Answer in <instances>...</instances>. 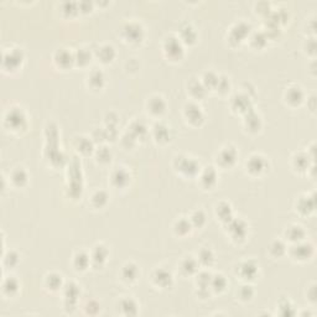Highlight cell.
Returning <instances> with one entry per match:
<instances>
[{
    "label": "cell",
    "mask_w": 317,
    "mask_h": 317,
    "mask_svg": "<svg viewBox=\"0 0 317 317\" xmlns=\"http://www.w3.org/2000/svg\"><path fill=\"white\" fill-rule=\"evenodd\" d=\"M46 135H47L48 141H50V148L51 149H46V158L51 161V164L53 166H62L64 160V155L62 154V151L60 149H57V138H58V133H57V128H56L55 124L52 123H48L47 127H46Z\"/></svg>",
    "instance_id": "6da1fadb"
},
{
    "label": "cell",
    "mask_w": 317,
    "mask_h": 317,
    "mask_svg": "<svg viewBox=\"0 0 317 317\" xmlns=\"http://www.w3.org/2000/svg\"><path fill=\"white\" fill-rule=\"evenodd\" d=\"M174 169L185 177H196L201 172V165L197 160L186 155H177L174 159Z\"/></svg>",
    "instance_id": "7a4b0ae2"
},
{
    "label": "cell",
    "mask_w": 317,
    "mask_h": 317,
    "mask_svg": "<svg viewBox=\"0 0 317 317\" xmlns=\"http://www.w3.org/2000/svg\"><path fill=\"white\" fill-rule=\"evenodd\" d=\"M162 50H164L165 56L171 61H180L185 56V45L176 35H171L165 38L164 43H162Z\"/></svg>",
    "instance_id": "3957f363"
},
{
    "label": "cell",
    "mask_w": 317,
    "mask_h": 317,
    "mask_svg": "<svg viewBox=\"0 0 317 317\" xmlns=\"http://www.w3.org/2000/svg\"><path fill=\"white\" fill-rule=\"evenodd\" d=\"M5 127L12 131H19L27 127V117L24 110L19 107H12L5 114Z\"/></svg>",
    "instance_id": "277c9868"
},
{
    "label": "cell",
    "mask_w": 317,
    "mask_h": 317,
    "mask_svg": "<svg viewBox=\"0 0 317 317\" xmlns=\"http://www.w3.org/2000/svg\"><path fill=\"white\" fill-rule=\"evenodd\" d=\"M314 253H315V247L313 243L306 241L293 243L290 248H288V254L295 262H306L313 258Z\"/></svg>",
    "instance_id": "5b68a950"
},
{
    "label": "cell",
    "mask_w": 317,
    "mask_h": 317,
    "mask_svg": "<svg viewBox=\"0 0 317 317\" xmlns=\"http://www.w3.org/2000/svg\"><path fill=\"white\" fill-rule=\"evenodd\" d=\"M122 36L130 45H139L144 40L145 31H144V27L140 22L129 21L123 25Z\"/></svg>",
    "instance_id": "8992f818"
},
{
    "label": "cell",
    "mask_w": 317,
    "mask_h": 317,
    "mask_svg": "<svg viewBox=\"0 0 317 317\" xmlns=\"http://www.w3.org/2000/svg\"><path fill=\"white\" fill-rule=\"evenodd\" d=\"M82 179H81V165L77 160H73L69 169L68 176V195L77 198L82 195Z\"/></svg>",
    "instance_id": "52a82bcc"
},
{
    "label": "cell",
    "mask_w": 317,
    "mask_h": 317,
    "mask_svg": "<svg viewBox=\"0 0 317 317\" xmlns=\"http://www.w3.org/2000/svg\"><path fill=\"white\" fill-rule=\"evenodd\" d=\"M25 60V56L22 50L20 48H9V51H5L2 55V68L7 72H15L21 67Z\"/></svg>",
    "instance_id": "ba28073f"
},
{
    "label": "cell",
    "mask_w": 317,
    "mask_h": 317,
    "mask_svg": "<svg viewBox=\"0 0 317 317\" xmlns=\"http://www.w3.org/2000/svg\"><path fill=\"white\" fill-rule=\"evenodd\" d=\"M63 305L64 310L72 313V311L76 310L77 303H78V298L81 295V290H79V286L73 282L66 283L63 285Z\"/></svg>",
    "instance_id": "9c48e42d"
},
{
    "label": "cell",
    "mask_w": 317,
    "mask_h": 317,
    "mask_svg": "<svg viewBox=\"0 0 317 317\" xmlns=\"http://www.w3.org/2000/svg\"><path fill=\"white\" fill-rule=\"evenodd\" d=\"M252 32V26L246 21H239L237 24H234L231 27V31L228 33V41L231 45L238 46L246 40L247 37H249Z\"/></svg>",
    "instance_id": "30bf717a"
},
{
    "label": "cell",
    "mask_w": 317,
    "mask_h": 317,
    "mask_svg": "<svg viewBox=\"0 0 317 317\" xmlns=\"http://www.w3.org/2000/svg\"><path fill=\"white\" fill-rule=\"evenodd\" d=\"M227 232L231 234V238L233 239L234 242H243L246 241L247 236H248V226L244 222L243 220H239V218H232L229 222H227L226 224Z\"/></svg>",
    "instance_id": "8fae6325"
},
{
    "label": "cell",
    "mask_w": 317,
    "mask_h": 317,
    "mask_svg": "<svg viewBox=\"0 0 317 317\" xmlns=\"http://www.w3.org/2000/svg\"><path fill=\"white\" fill-rule=\"evenodd\" d=\"M184 117L193 127H200L205 122V113H203L202 108L195 102L187 103L184 107Z\"/></svg>",
    "instance_id": "7c38bea8"
},
{
    "label": "cell",
    "mask_w": 317,
    "mask_h": 317,
    "mask_svg": "<svg viewBox=\"0 0 317 317\" xmlns=\"http://www.w3.org/2000/svg\"><path fill=\"white\" fill-rule=\"evenodd\" d=\"M237 160H238V150L232 145L224 146V148L221 149L217 155L218 166L223 167V169L234 166Z\"/></svg>",
    "instance_id": "4fadbf2b"
},
{
    "label": "cell",
    "mask_w": 317,
    "mask_h": 317,
    "mask_svg": "<svg viewBox=\"0 0 317 317\" xmlns=\"http://www.w3.org/2000/svg\"><path fill=\"white\" fill-rule=\"evenodd\" d=\"M246 169L253 176H259V175L264 174L268 169V161L267 159L259 154H253L247 160Z\"/></svg>",
    "instance_id": "5bb4252c"
},
{
    "label": "cell",
    "mask_w": 317,
    "mask_h": 317,
    "mask_svg": "<svg viewBox=\"0 0 317 317\" xmlns=\"http://www.w3.org/2000/svg\"><path fill=\"white\" fill-rule=\"evenodd\" d=\"M130 172L123 166L115 167L112 171V174H110V184H112L113 187H115L118 190L127 189L129 184H130Z\"/></svg>",
    "instance_id": "9a60e30c"
},
{
    "label": "cell",
    "mask_w": 317,
    "mask_h": 317,
    "mask_svg": "<svg viewBox=\"0 0 317 317\" xmlns=\"http://www.w3.org/2000/svg\"><path fill=\"white\" fill-rule=\"evenodd\" d=\"M315 193H305L296 200V212L301 216H310L315 211Z\"/></svg>",
    "instance_id": "2e32d148"
},
{
    "label": "cell",
    "mask_w": 317,
    "mask_h": 317,
    "mask_svg": "<svg viewBox=\"0 0 317 317\" xmlns=\"http://www.w3.org/2000/svg\"><path fill=\"white\" fill-rule=\"evenodd\" d=\"M258 273H259V267L254 260H246L237 267V274L247 283L254 280L258 277Z\"/></svg>",
    "instance_id": "e0dca14e"
},
{
    "label": "cell",
    "mask_w": 317,
    "mask_h": 317,
    "mask_svg": "<svg viewBox=\"0 0 317 317\" xmlns=\"http://www.w3.org/2000/svg\"><path fill=\"white\" fill-rule=\"evenodd\" d=\"M151 282L158 288L166 289L174 284V275L165 268H156L151 274Z\"/></svg>",
    "instance_id": "ac0fdd59"
},
{
    "label": "cell",
    "mask_w": 317,
    "mask_h": 317,
    "mask_svg": "<svg viewBox=\"0 0 317 317\" xmlns=\"http://www.w3.org/2000/svg\"><path fill=\"white\" fill-rule=\"evenodd\" d=\"M53 63L61 69H68L74 66V52L68 48H58L53 55Z\"/></svg>",
    "instance_id": "d6986e66"
},
{
    "label": "cell",
    "mask_w": 317,
    "mask_h": 317,
    "mask_svg": "<svg viewBox=\"0 0 317 317\" xmlns=\"http://www.w3.org/2000/svg\"><path fill=\"white\" fill-rule=\"evenodd\" d=\"M198 179H200V184L203 189L212 190L218 182L217 170L213 166L205 167L203 170H201L200 175H198Z\"/></svg>",
    "instance_id": "ffe728a7"
},
{
    "label": "cell",
    "mask_w": 317,
    "mask_h": 317,
    "mask_svg": "<svg viewBox=\"0 0 317 317\" xmlns=\"http://www.w3.org/2000/svg\"><path fill=\"white\" fill-rule=\"evenodd\" d=\"M285 102L288 103L290 107L295 108V107H300L301 104L304 103L305 100V93H304L303 88L300 86H290L285 92Z\"/></svg>",
    "instance_id": "44dd1931"
},
{
    "label": "cell",
    "mask_w": 317,
    "mask_h": 317,
    "mask_svg": "<svg viewBox=\"0 0 317 317\" xmlns=\"http://www.w3.org/2000/svg\"><path fill=\"white\" fill-rule=\"evenodd\" d=\"M232 109L237 113H241V114L246 115L247 113L253 110V107H252V100L249 98V95L247 94H236L233 98H232Z\"/></svg>",
    "instance_id": "7402d4cb"
},
{
    "label": "cell",
    "mask_w": 317,
    "mask_h": 317,
    "mask_svg": "<svg viewBox=\"0 0 317 317\" xmlns=\"http://www.w3.org/2000/svg\"><path fill=\"white\" fill-rule=\"evenodd\" d=\"M146 108L148 112L150 113L153 117H161L166 112V100L161 97V95H153L146 102Z\"/></svg>",
    "instance_id": "603a6c76"
},
{
    "label": "cell",
    "mask_w": 317,
    "mask_h": 317,
    "mask_svg": "<svg viewBox=\"0 0 317 317\" xmlns=\"http://www.w3.org/2000/svg\"><path fill=\"white\" fill-rule=\"evenodd\" d=\"M94 56L98 58V61H99L100 63L108 64L112 63L113 61H114L117 52H115V48L113 47L112 45H109V43H103V45H100L99 47L95 50Z\"/></svg>",
    "instance_id": "cb8c5ba5"
},
{
    "label": "cell",
    "mask_w": 317,
    "mask_h": 317,
    "mask_svg": "<svg viewBox=\"0 0 317 317\" xmlns=\"http://www.w3.org/2000/svg\"><path fill=\"white\" fill-rule=\"evenodd\" d=\"M284 236L286 238V241L293 243H298V242L305 241L306 239V231L304 229L303 226L300 224H291L288 228L285 229Z\"/></svg>",
    "instance_id": "d4e9b609"
},
{
    "label": "cell",
    "mask_w": 317,
    "mask_h": 317,
    "mask_svg": "<svg viewBox=\"0 0 317 317\" xmlns=\"http://www.w3.org/2000/svg\"><path fill=\"white\" fill-rule=\"evenodd\" d=\"M109 258V251L103 244H97L91 253L92 265L95 268H100L105 264V262Z\"/></svg>",
    "instance_id": "484cf974"
},
{
    "label": "cell",
    "mask_w": 317,
    "mask_h": 317,
    "mask_svg": "<svg viewBox=\"0 0 317 317\" xmlns=\"http://www.w3.org/2000/svg\"><path fill=\"white\" fill-rule=\"evenodd\" d=\"M179 38L181 40V42L184 45H195L197 42V38H198V33L196 31L195 27L192 26L191 24H185L180 27V31H179Z\"/></svg>",
    "instance_id": "4316f807"
},
{
    "label": "cell",
    "mask_w": 317,
    "mask_h": 317,
    "mask_svg": "<svg viewBox=\"0 0 317 317\" xmlns=\"http://www.w3.org/2000/svg\"><path fill=\"white\" fill-rule=\"evenodd\" d=\"M180 272L184 277H192L200 272V264L193 257H186L180 262Z\"/></svg>",
    "instance_id": "83f0119b"
},
{
    "label": "cell",
    "mask_w": 317,
    "mask_h": 317,
    "mask_svg": "<svg viewBox=\"0 0 317 317\" xmlns=\"http://www.w3.org/2000/svg\"><path fill=\"white\" fill-rule=\"evenodd\" d=\"M74 149L82 155H89L94 153V141L92 138L88 136H77L74 139Z\"/></svg>",
    "instance_id": "f1b7e54d"
},
{
    "label": "cell",
    "mask_w": 317,
    "mask_h": 317,
    "mask_svg": "<svg viewBox=\"0 0 317 317\" xmlns=\"http://www.w3.org/2000/svg\"><path fill=\"white\" fill-rule=\"evenodd\" d=\"M151 133H153V136L156 143L159 144H166L171 139V130L164 123H156V124H154Z\"/></svg>",
    "instance_id": "f546056e"
},
{
    "label": "cell",
    "mask_w": 317,
    "mask_h": 317,
    "mask_svg": "<svg viewBox=\"0 0 317 317\" xmlns=\"http://www.w3.org/2000/svg\"><path fill=\"white\" fill-rule=\"evenodd\" d=\"M63 279L62 275L58 273H50L45 277V288L51 293H57V291L63 289Z\"/></svg>",
    "instance_id": "4dcf8cb0"
},
{
    "label": "cell",
    "mask_w": 317,
    "mask_h": 317,
    "mask_svg": "<svg viewBox=\"0 0 317 317\" xmlns=\"http://www.w3.org/2000/svg\"><path fill=\"white\" fill-rule=\"evenodd\" d=\"M87 84L93 91H100L105 84V76L99 69H93L87 77Z\"/></svg>",
    "instance_id": "1f68e13d"
},
{
    "label": "cell",
    "mask_w": 317,
    "mask_h": 317,
    "mask_svg": "<svg viewBox=\"0 0 317 317\" xmlns=\"http://www.w3.org/2000/svg\"><path fill=\"white\" fill-rule=\"evenodd\" d=\"M262 118L254 110H251L244 115V127L249 133H258L262 129Z\"/></svg>",
    "instance_id": "d6a6232c"
},
{
    "label": "cell",
    "mask_w": 317,
    "mask_h": 317,
    "mask_svg": "<svg viewBox=\"0 0 317 317\" xmlns=\"http://www.w3.org/2000/svg\"><path fill=\"white\" fill-rule=\"evenodd\" d=\"M120 275H122V279L124 280L125 283L133 284V283H135L136 280H138L139 275H140V270H139L138 265L134 264V263H127V264L123 267Z\"/></svg>",
    "instance_id": "836d02e7"
},
{
    "label": "cell",
    "mask_w": 317,
    "mask_h": 317,
    "mask_svg": "<svg viewBox=\"0 0 317 317\" xmlns=\"http://www.w3.org/2000/svg\"><path fill=\"white\" fill-rule=\"evenodd\" d=\"M294 170L298 172H306L310 169V156L305 153H296L291 161Z\"/></svg>",
    "instance_id": "e575fe53"
},
{
    "label": "cell",
    "mask_w": 317,
    "mask_h": 317,
    "mask_svg": "<svg viewBox=\"0 0 317 317\" xmlns=\"http://www.w3.org/2000/svg\"><path fill=\"white\" fill-rule=\"evenodd\" d=\"M72 264L77 272H86L92 265L91 255L87 254L86 252H77L72 260Z\"/></svg>",
    "instance_id": "d590c367"
},
{
    "label": "cell",
    "mask_w": 317,
    "mask_h": 317,
    "mask_svg": "<svg viewBox=\"0 0 317 317\" xmlns=\"http://www.w3.org/2000/svg\"><path fill=\"white\" fill-rule=\"evenodd\" d=\"M187 88H189V93L191 97L195 98V99H202V98L206 97V94H207L208 92V89L206 88L205 84L202 83V81H198L197 78L191 79Z\"/></svg>",
    "instance_id": "8d00e7d4"
},
{
    "label": "cell",
    "mask_w": 317,
    "mask_h": 317,
    "mask_svg": "<svg viewBox=\"0 0 317 317\" xmlns=\"http://www.w3.org/2000/svg\"><path fill=\"white\" fill-rule=\"evenodd\" d=\"M119 308L123 315L125 316H135L139 313L138 303L131 298L122 299L119 303Z\"/></svg>",
    "instance_id": "74e56055"
},
{
    "label": "cell",
    "mask_w": 317,
    "mask_h": 317,
    "mask_svg": "<svg viewBox=\"0 0 317 317\" xmlns=\"http://www.w3.org/2000/svg\"><path fill=\"white\" fill-rule=\"evenodd\" d=\"M92 57H93V55L88 48L79 47L74 52V63L79 67H86L91 63Z\"/></svg>",
    "instance_id": "f35d334b"
},
{
    "label": "cell",
    "mask_w": 317,
    "mask_h": 317,
    "mask_svg": "<svg viewBox=\"0 0 317 317\" xmlns=\"http://www.w3.org/2000/svg\"><path fill=\"white\" fill-rule=\"evenodd\" d=\"M216 216L220 218L221 222H223L226 224L227 222L233 218V211H232V207L229 203L227 202H220L217 206H216Z\"/></svg>",
    "instance_id": "ab89813d"
},
{
    "label": "cell",
    "mask_w": 317,
    "mask_h": 317,
    "mask_svg": "<svg viewBox=\"0 0 317 317\" xmlns=\"http://www.w3.org/2000/svg\"><path fill=\"white\" fill-rule=\"evenodd\" d=\"M192 228V224H191L189 218L186 217L179 218L174 224V232L179 237H186L187 234L191 233Z\"/></svg>",
    "instance_id": "60d3db41"
},
{
    "label": "cell",
    "mask_w": 317,
    "mask_h": 317,
    "mask_svg": "<svg viewBox=\"0 0 317 317\" xmlns=\"http://www.w3.org/2000/svg\"><path fill=\"white\" fill-rule=\"evenodd\" d=\"M129 133L133 134L134 136H135L136 139H144L146 135H148L149 130H148V127L145 125V123L141 122V120H133V122L130 123V125H129Z\"/></svg>",
    "instance_id": "b9f144b4"
},
{
    "label": "cell",
    "mask_w": 317,
    "mask_h": 317,
    "mask_svg": "<svg viewBox=\"0 0 317 317\" xmlns=\"http://www.w3.org/2000/svg\"><path fill=\"white\" fill-rule=\"evenodd\" d=\"M10 179H11V182L14 186L24 187L27 184V181H29V175H27L26 170H24L22 167H17V169H15L11 172Z\"/></svg>",
    "instance_id": "7bdbcfd3"
},
{
    "label": "cell",
    "mask_w": 317,
    "mask_h": 317,
    "mask_svg": "<svg viewBox=\"0 0 317 317\" xmlns=\"http://www.w3.org/2000/svg\"><path fill=\"white\" fill-rule=\"evenodd\" d=\"M2 293L7 296H14L19 293L20 283L16 278L9 277L2 282Z\"/></svg>",
    "instance_id": "ee69618b"
},
{
    "label": "cell",
    "mask_w": 317,
    "mask_h": 317,
    "mask_svg": "<svg viewBox=\"0 0 317 317\" xmlns=\"http://www.w3.org/2000/svg\"><path fill=\"white\" fill-rule=\"evenodd\" d=\"M227 286H228V280H227V278L223 274L212 275V279H211V290L213 293H223L227 289Z\"/></svg>",
    "instance_id": "f6af8a7d"
},
{
    "label": "cell",
    "mask_w": 317,
    "mask_h": 317,
    "mask_svg": "<svg viewBox=\"0 0 317 317\" xmlns=\"http://www.w3.org/2000/svg\"><path fill=\"white\" fill-rule=\"evenodd\" d=\"M197 262L200 267H211L215 263V254L208 248L201 249L197 255Z\"/></svg>",
    "instance_id": "bcb514c9"
},
{
    "label": "cell",
    "mask_w": 317,
    "mask_h": 317,
    "mask_svg": "<svg viewBox=\"0 0 317 317\" xmlns=\"http://www.w3.org/2000/svg\"><path fill=\"white\" fill-rule=\"evenodd\" d=\"M109 197H108L107 192L103 190H98L92 195L91 197V203L94 208H103L107 206Z\"/></svg>",
    "instance_id": "7dc6e473"
},
{
    "label": "cell",
    "mask_w": 317,
    "mask_h": 317,
    "mask_svg": "<svg viewBox=\"0 0 317 317\" xmlns=\"http://www.w3.org/2000/svg\"><path fill=\"white\" fill-rule=\"evenodd\" d=\"M269 253L274 258H282L288 253V247H286L285 242L283 241H274L269 246Z\"/></svg>",
    "instance_id": "c3c4849f"
},
{
    "label": "cell",
    "mask_w": 317,
    "mask_h": 317,
    "mask_svg": "<svg viewBox=\"0 0 317 317\" xmlns=\"http://www.w3.org/2000/svg\"><path fill=\"white\" fill-rule=\"evenodd\" d=\"M202 83L207 89H216L217 88L218 81H220V76L213 71H207L203 73L202 76Z\"/></svg>",
    "instance_id": "681fc988"
},
{
    "label": "cell",
    "mask_w": 317,
    "mask_h": 317,
    "mask_svg": "<svg viewBox=\"0 0 317 317\" xmlns=\"http://www.w3.org/2000/svg\"><path fill=\"white\" fill-rule=\"evenodd\" d=\"M249 41H251L252 47H254L255 50H262L267 46L268 37L264 32H253L249 37Z\"/></svg>",
    "instance_id": "f907efd6"
},
{
    "label": "cell",
    "mask_w": 317,
    "mask_h": 317,
    "mask_svg": "<svg viewBox=\"0 0 317 317\" xmlns=\"http://www.w3.org/2000/svg\"><path fill=\"white\" fill-rule=\"evenodd\" d=\"M191 224H192L193 228H202L207 222V217H206L205 212L202 210H196L191 213L189 217Z\"/></svg>",
    "instance_id": "816d5d0a"
},
{
    "label": "cell",
    "mask_w": 317,
    "mask_h": 317,
    "mask_svg": "<svg viewBox=\"0 0 317 317\" xmlns=\"http://www.w3.org/2000/svg\"><path fill=\"white\" fill-rule=\"evenodd\" d=\"M95 159L99 164H109L112 161L113 154L110 151V149H108L107 146H99L98 149H95Z\"/></svg>",
    "instance_id": "f5cc1de1"
},
{
    "label": "cell",
    "mask_w": 317,
    "mask_h": 317,
    "mask_svg": "<svg viewBox=\"0 0 317 317\" xmlns=\"http://www.w3.org/2000/svg\"><path fill=\"white\" fill-rule=\"evenodd\" d=\"M61 11L63 12V15L66 16H76L77 14L79 12V6H78V2H74V1H64L61 5Z\"/></svg>",
    "instance_id": "db71d44e"
},
{
    "label": "cell",
    "mask_w": 317,
    "mask_h": 317,
    "mask_svg": "<svg viewBox=\"0 0 317 317\" xmlns=\"http://www.w3.org/2000/svg\"><path fill=\"white\" fill-rule=\"evenodd\" d=\"M254 289L253 286L249 284H244L239 288V290L237 291V296L239 298V300L242 301H251L254 296Z\"/></svg>",
    "instance_id": "11a10c76"
},
{
    "label": "cell",
    "mask_w": 317,
    "mask_h": 317,
    "mask_svg": "<svg viewBox=\"0 0 317 317\" xmlns=\"http://www.w3.org/2000/svg\"><path fill=\"white\" fill-rule=\"evenodd\" d=\"M19 262H20V257L16 252H9V253L4 255V265L6 268L12 269V268H15L17 264H19Z\"/></svg>",
    "instance_id": "9f6ffc18"
},
{
    "label": "cell",
    "mask_w": 317,
    "mask_h": 317,
    "mask_svg": "<svg viewBox=\"0 0 317 317\" xmlns=\"http://www.w3.org/2000/svg\"><path fill=\"white\" fill-rule=\"evenodd\" d=\"M279 310L280 315L283 316H291L295 315V310H294V306L291 305V303L289 300H282L279 303Z\"/></svg>",
    "instance_id": "6f0895ef"
},
{
    "label": "cell",
    "mask_w": 317,
    "mask_h": 317,
    "mask_svg": "<svg viewBox=\"0 0 317 317\" xmlns=\"http://www.w3.org/2000/svg\"><path fill=\"white\" fill-rule=\"evenodd\" d=\"M229 89H231V82H229V78H227L226 76H220V81H218L216 91L220 92L221 94H224L227 93V92H229Z\"/></svg>",
    "instance_id": "680465c9"
},
{
    "label": "cell",
    "mask_w": 317,
    "mask_h": 317,
    "mask_svg": "<svg viewBox=\"0 0 317 317\" xmlns=\"http://www.w3.org/2000/svg\"><path fill=\"white\" fill-rule=\"evenodd\" d=\"M136 143H138V139H136L135 136L133 135V134L129 133V131H127V133H125L124 135H123L122 144H123V146H124V148H127V149L134 148V146L136 145Z\"/></svg>",
    "instance_id": "91938a15"
},
{
    "label": "cell",
    "mask_w": 317,
    "mask_h": 317,
    "mask_svg": "<svg viewBox=\"0 0 317 317\" xmlns=\"http://www.w3.org/2000/svg\"><path fill=\"white\" fill-rule=\"evenodd\" d=\"M84 310H86V313L88 314V315H97V314L99 313V310H100V306H99V304L97 303V301L92 300V301H89V303H87Z\"/></svg>",
    "instance_id": "94428289"
},
{
    "label": "cell",
    "mask_w": 317,
    "mask_h": 317,
    "mask_svg": "<svg viewBox=\"0 0 317 317\" xmlns=\"http://www.w3.org/2000/svg\"><path fill=\"white\" fill-rule=\"evenodd\" d=\"M305 51L309 53V55H315L316 52V42H315V38L311 37L308 38L306 41V45H305Z\"/></svg>",
    "instance_id": "6125c7cd"
},
{
    "label": "cell",
    "mask_w": 317,
    "mask_h": 317,
    "mask_svg": "<svg viewBox=\"0 0 317 317\" xmlns=\"http://www.w3.org/2000/svg\"><path fill=\"white\" fill-rule=\"evenodd\" d=\"M79 12H89L93 9V2L91 1H81L78 2Z\"/></svg>",
    "instance_id": "be15d7a7"
},
{
    "label": "cell",
    "mask_w": 317,
    "mask_h": 317,
    "mask_svg": "<svg viewBox=\"0 0 317 317\" xmlns=\"http://www.w3.org/2000/svg\"><path fill=\"white\" fill-rule=\"evenodd\" d=\"M309 298L311 299V301H313V304H315L316 301V294H315V285L311 286V294L309 295Z\"/></svg>",
    "instance_id": "e7e4bbea"
}]
</instances>
